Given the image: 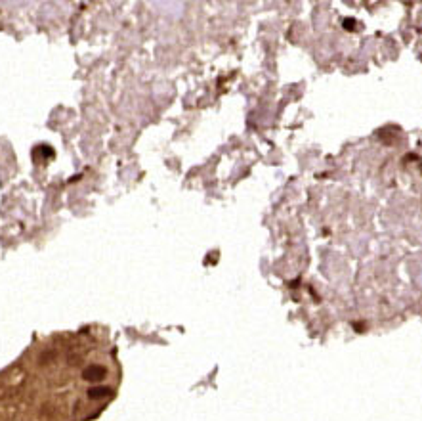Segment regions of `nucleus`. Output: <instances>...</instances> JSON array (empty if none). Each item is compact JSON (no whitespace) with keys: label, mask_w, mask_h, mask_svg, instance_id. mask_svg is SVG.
<instances>
[{"label":"nucleus","mask_w":422,"mask_h":421,"mask_svg":"<svg viewBox=\"0 0 422 421\" xmlns=\"http://www.w3.org/2000/svg\"><path fill=\"white\" fill-rule=\"evenodd\" d=\"M105 375H107V368L100 364L88 366V368L82 370V377L86 381H102V379H105Z\"/></svg>","instance_id":"f257e3e1"},{"label":"nucleus","mask_w":422,"mask_h":421,"mask_svg":"<svg viewBox=\"0 0 422 421\" xmlns=\"http://www.w3.org/2000/svg\"><path fill=\"white\" fill-rule=\"evenodd\" d=\"M109 395H111L109 387H92V389H88V398H92V400H103V398H107Z\"/></svg>","instance_id":"f03ea898"}]
</instances>
